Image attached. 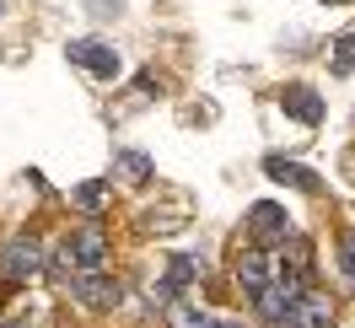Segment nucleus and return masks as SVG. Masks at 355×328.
<instances>
[{
    "label": "nucleus",
    "instance_id": "0eeeda50",
    "mask_svg": "<svg viewBox=\"0 0 355 328\" xmlns=\"http://www.w3.org/2000/svg\"><path fill=\"white\" fill-rule=\"evenodd\" d=\"M264 173L275 178V183H291V189H302V194H318V173H307L302 162H286V156H269Z\"/></svg>",
    "mask_w": 355,
    "mask_h": 328
},
{
    "label": "nucleus",
    "instance_id": "7ed1b4c3",
    "mask_svg": "<svg viewBox=\"0 0 355 328\" xmlns=\"http://www.w3.org/2000/svg\"><path fill=\"white\" fill-rule=\"evenodd\" d=\"M329 323H334V302L323 291H307V296L280 318V328H329Z\"/></svg>",
    "mask_w": 355,
    "mask_h": 328
},
{
    "label": "nucleus",
    "instance_id": "dca6fc26",
    "mask_svg": "<svg viewBox=\"0 0 355 328\" xmlns=\"http://www.w3.org/2000/svg\"><path fill=\"white\" fill-rule=\"evenodd\" d=\"M339 264H345V275H350V285H355V232L345 237V248H339Z\"/></svg>",
    "mask_w": 355,
    "mask_h": 328
},
{
    "label": "nucleus",
    "instance_id": "1a4fd4ad",
    "mask_svg": "<svg viewBox=\"0 0 355 328\" xmlns=\"http://www.w3.org/2000/svg\"><path fill=\"white\" fill-rule=\"evenodd\" d=\"M76 296L87 307H113L119 302V280H103V275H81L76 280Z\"/></svg>",
    "mask_w": 355,
    "mask_h": 328
},
{
    "label": "nucleus",
    "instance_id": "f8f14e48",
    "mask_svg": "<svg viewBox=\"0 0 355 328\" xmlns=\"http://www.w3.org/2000/svg\"><path fill=\"white\" fill-rule=\"evenodd\" d=\"M329 70H334V76H350V70H355V33H339V38H334Z\"/></svg>",
    "mask_w": 355,
    "mask_h": 328
},
{
    "label": "nucleus",
    "instance_id": "f3484780",
    "mask_svg": "<svg viewBox=\"0 0 355 328\" xmlns=\"http://www.w3.org/2000/svg\"><path fill=\"white\" fill-rule=\"evenodd\" d=\"M216 328H243V323H216Z\"/></svg>",
    "mask_w": 355,
    "mask_h": 328
},
{
    "label": "nucleus",
    "instance_id": "9b49d317",
    "mask_svg": "<svg viewBox=\"0 0 355 328\" xmlns=\"http://www.w3.org/2000/svg\"><path fill=\"white\" fill-rule=\"evenodd\" d=\"M167 323H173V328H216L221 318H210V312H200L194 302L178 296V302H167Z\"/></svg>",
    "mask_w": 355,
    "mask_h": 328
},
{
    "label": "nucleus",
    "instance_id": "9d476101",
    "mask_svg": "<svg viewBox=\"0 0 355 328\" xmlns=\"http://www.w3.org/2000/svg\"><path fill=\"white\" fill-rule=\"evenodd\" d=\"M237 280H243L248 296H259V291L269 285V259L264 253H243V259H237Z\"/></svg>",
    "mask_w": 355,
    "mask_h": 328
},
{
    "label": "nucleus",
    "instance_id": "f257e3e1",
    "mask_svg": "<svg viewBox=\"0 0 355 328\" xmlns=\"http://www.w3.org/2000/svg\"><path fill=\"white\" fill-rule=\"evenodd\" d=\"M65 60H70V65H81V70H92V76H103V81L119 76V54H113L108 44H97V38H70Z\"/></svg>",
    "mask_w": 355,
    "mask_h": 328
},
{
    "label": "nucleus",
    "instance_id": "a211bd4d",
    "mask_svg": "<svg viewBox=\"0 0 355 328\" xmlns=\"http://www.w3.org/2000/svg\"><path fill=\"white\" fill-rule=\"evenodd\" d=\"M329 6H339V0H329Z\"/></svg>",
    "mask_w": 355,
    "mask_h": 328
},
{
    "label": "nucleus",
    "instance_id": "2eb2a0df",
    "mask_svg": "<svg viewBox=\"0 0 355 328\" xmlns=\"http://www.w3.org/2000/svg\"><path fill=\"white\" fill-rule=\"evenodd\" d=\"M49 264H54V275H60V280H70V275L81 269V264H76V253H70V237L54 248V259H49Z\"/></svg>",
    "mask_w": 355,
    "mask_h": 328
},
{
    "label": "nucleus",
    "instance_id": "4468645a",
    "mask_svg": "<svg viewBox=\"0 0 355 328\" xmlns=\"http://www.w3.org/2000/svg\"><path fill=\"white\" fill-rule=\"evenodd\" d=\"M103 199H108V189H103V183H81V189H76V205H81L87 216H97V210H103Z\"/></svg>",
    "mask_w": 355,
    "mask_h": 328
},
{
    "label": "nucleus",
    "instance_id": "f03ea898",
    "mask_svg": "<svg viewBox=\"0 0 355 328\" xmlns=\"http://www.w3.org/2000/svg\"><path fill=\"white\" fill-rule=\"evenodd\" d=\"M38 269H44V248H38L33 237H11L6 242V253H0V275H6V280H33Z\"/></svg>",
    "mask_w": 355,
    "mask_h": 328
},
{
    "label": "nucleus",
    "instance_id": "423d86ee",
    "mask_svg": "<svg viewBox=\"0 0 355 328\" xmlns=\"http://www.w3.org/2000/svg\"><path fill=\"white\" fill-rule=\"evenodd\" d=\"M70 253H76L81 269H103V259H108V237H103L97 226H81V232L70 237Z\"/></svg>",
    "mask_w": 355,
    "mask_h": 328
},
{
    "label": "nucleus",
    "instance_id": "ddd939ff",
    "mask_svg": "<svg viewBox=\"0 0 355 328\" xmlns=\"http://www.w3.org/2000/svg\"><path fill=\"white\" fill-rule=\"evenodd\" d=\"M119 167H124L135 183H146V178H151V156L146 151H119Z\"/></svg>",
    "mask_w": 355,
    "mask_h": 328
},
{
    "label": "nucleus",
    "instance_id": "20e7f679",
    "mask_svg": "<svg viewBox=\"0 0 355 328\" xmlns=\"http://www.w3.org/2000/svg\"><path fill=\"white\" fill-rule=\"evenodd\" d=\"M248 232L259 242H286V232H291V216L280 210V205H253V216H248Z\"/></svg>",
    "mask_w": 355,
    "mask_h": 328
},
{
    "label": "nucleus",
    "instance_id": "39448f33",
    "mask_svg": "<svg viewBox=\"0 0 355 328\" xmlns=\"http://www.w3.org/2000/svg\"><path fill=\"white\" fill-rule=\"evenodd\" d=\"M280 108H286L296 124H323V97L312 87H286L280 92Z\"/></svg>",
    "mask_w": 355,
    "mask_h": 328
},
{
    "label": "nucleus",
    "instance_id": "6e6552de",
    "mask_svg": "<svg viewBox=\"0 0 355 328\" xmlns=\"http://www.w3.org/2000/svg\"><path fill=\"white\" fill-rule=\"evenodd\" d=\"M194 275H200V264L189 259V253H178V259L167 264V280L156 285V302H162V307H167V302H178V291H183V285L194 280Z\"/></svg>",
    "mask_w": 355,
    "mask_h": 328
}]
</instances>
